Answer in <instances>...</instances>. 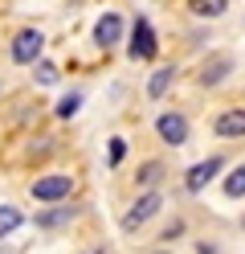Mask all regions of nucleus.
I'll use <instances>...</instances> for the list:
<instances>
[{
  "instance_id": "f257e3e1",
  "label": "nucleus",
  "mask_w": 245,
  "mask_h": 254,
  "mask_svg": "<svg viewBox=\"0 0 245 254\" xmlns=\"http://www.w3.org/2000/svg\"><path fill=\"white\" fill-rule=\"evenodd\" d=\"M29 193H33V201H41V205L65 201L74 193V177H70V172H49V177H37L29 185Z\"/></svg>"
},
{
  "instance_id": "f03ea898",
  "label": "nucleus",
  "mask_w": 245,
  "mask_h": 254,
  "mask_svg": "<svg viewBox=\"0 0 245 254\" xmlns=\"http://www.w3.org/2000/svg\"><path fill=\"white\" fill-rule=\"evenodd\" d=\"M155 50H159L155 29H151V21H147V17H139L135 29H131V41H127V58H131V62H151Z\"/></svg>"
},
{
  "instance_id": "7ed1b4c3",
  "label": "nucleus",
  "mask_w": 245,
  "mask_h": 254,
  "mask_svg": "<svg viewBox=\"0 0 245 254\" xmlns=\"http://www.w3.org/2000/svg\"><path fill=\"white\" fill-rule=\"evenodd\" d=\"M41 45H45L41 29H21V33L12 37V45H8V58L16 66H33V62L41 58Z\"/></svg>"
},
{
  "instance_id": "20e7f679",
  "label": "nucleus",
  "mask_w": 245,
  "mask_h": 254,
  "mask_svg": "<svg viewBox=\"0 0 245 254\" xmlns=\"http://www.w3.org/2000/svg\"><path fill=\"white\" fill-rule=\"evenodd\" d=\"M159 205H163V197L155 193V189H147V193H143V197H139V201L123 213V230H127V234H135L143 221H151V217L159 213Z\"/></svg>"
},
{
  "instance_id": "39448f33",
  "label": "nucleus",
  "mask_w": 245,
  "mask_h": 254,
  "mask_svg": "<svg viewBox=\"0 0 245 254\" xmlns=\"http://www.w3.org/2000/svg\"><path fill=\"white\" fill-rule=\"evenodd\" d=\"M155 131H159L163 144H172V148L188 144V119H184V115H176V111H163V115L155 119Z\"/></svg>"
},
{
  "instance_id": "423d86ee",
  "label": "nucleus",
  "mask_w": 245,
  "mask_h": 254,
  "mask_svg": "<svg viewBox=\"0 0 245 254\" xmlns=\"http://www.w3.org/2000/svg\"><path fill=\"white\" fill-rule=\"evenodd\" d=\"M225 168V160L221 156H208V160H200V164H192L188 168V177H184V185H188V193H200V189L217 177V172Z\"/></svg>"
},
{
  "instance_id": "0eeeda50",
  "label": "nucleus",
  "mask_w": 245,
  "mask_h": 254,
  "mask_svg": "<svg viewBox=\"0 0 245 254\" xmlns=\"http://www.w3.org/2000/svg\"><path fill=\"white\" fill-rule=\"evenodd\" d=\"M212 131L221 139H241L245 135V107H233V111H221L217 123H212Z\"/></svg>"
},
{
  "instance_id": "6e6552de",
  "label": "nucleus",
  "mask_w": 245,
  "mask_h": 254,
  "mask_svg": "<svg viewBox=\"0 0 245 254\" xmlns=\"http://www.w3.org/2000/svg\"><path fill=\"white\" fill-rule=\"evenodd\" d=\"M94 41L102 45V50H110V45L123 41V17H119V12H106V17L94 25Z\"/></svg>"
},
{
  "instance_id": "1a4fd4ad",
  "label": "nucleus",
  "mask_w": 245,
  "mask_h": 254,
  "mask_svg": "<svg viewBox=\"0 0 245 254\" xmlns=\"http://www.w3.org/2000/svg\"><path fill=\"white\" fill-rule=\"evenodd\" d=\"M74 205H65V201H53V205H49V209H41L37 217H33V221H37V230H57V226H65V221H74Z\"/></svg>"
},
{
  "instance_id": "9d476101",
  "label": "nucleus",
  "mask_w": 245,
  "mask_h": 254,
  "mask_svg": "<svg viewBox=\"0 0 245 254\" xmlns=\"http://www.w3.org/2000/svg\"><path fill=\"white\" fill-rule=\"evenodd\" d=\"M229 70H233V58H225V54H212L204 66H200V86H217L229 78Z\"/></svg>"
},
{
  "instance_id": "9b49d317",
  "label": "nucleus",
  "mask_w": 245,
  "mask_h": 254,
  "mask_svg": "<svg viewBox=\"0 0 245 254\" xmlns=\"http://www.w3.org/2000/svg\"><path fill=\"white\" fill-rule=\"evenodd\" d=\"M25 226V209L21 205H0V242H4L8 234H16Z\"/></svg>"
},
{
  "instance_id": "f8f14e48",
  "label": "nucleus",
  "mask_w": 245,
  "mask_h": 254,
  "mask_svg": "<svg viewBox=\"0 0 245 254\" xmlns=\"http://www.w3.org/2000/svg\"><path fill=\"white\" fill-rule=\"evenodd\" d=\"M229 8V0H188V12H192V17H221V12Z\"/></svg>"
},
{
  "instance_id": "ddd939ff",
  "label": "nucleus",
  "mask_w": 245,
  "mask_h": 254,
  "mask_svg": "<svg viewBox=\"0 0 245 254\" xmlns=\"http://www.w3.org/2000/svg\"><path fill=\"white\" fill-rule=\"evenodd\" d=\"M172 66H159L155 74H151V82H147V94H151V99H163V94H168V86H172Z\"/></svg>"
},
{
  "instance_id": "4468645a",
  "label": "nucleus",
  "mask_w": 245,
  "mask_h": 254,
  "mask_svg": "<svg viewBox=\"0 0 245 254\" xmlns=\"http://www.w3.org/2000/svg\"><path fill=\"white\" fill-rule=\"evenodd\" d=\"M135 181H139L143 189H155V185L163 181V164H159V160H147V164L135 172Z\"/></svg>"
},
{
  "instance_id": "2eb2a0df",
  "label": "nucleus",
  "mask_w": 245,
  "mask_h": 254,
  "mask_svg": "<svg viewBox=\"0 0 245 254\" xmlns=\"http://www.w3.org/2000/svg\"><path fill=\"white\" fill-rule=\"evenodd\" d=\"M53 111H57V119H74L78 111H82V94H78V90H70V94H61Z\"/></svg>"
},
{
  "instance_id": "dca6fc26",
  "label": "nucleus",
  "mask_w": 245,
  "mask_h": 254,
  "mask_svg": "<svg viewBox=\"0 0 245 254\" xmlns=\"http://www.w3.org/2000/svg\"><path fill=\"white\" fill-rule=\"evenodd\" d=\"M33 82H37V86H53L57 82V66H53V62H33Z\"/></svg>"
},
{
  "instance_id": "f3484780",
  "label": "nucleus",
  "mask_w": 245,
  "mask_h": 254,
  "mask_svg": "<svg viewBox=\"0 0 245 254\" xmlns=\"http://www.w3.org/2000/svg\"><path fill=\"white\" fill-rule=\"evenodd\" d=\"M225 193H229V197H245V164H237V168L225 177Z\"/></svg>"
},
{
  "instance_id": "a211bd4d",
  "label": "nucleus",
  "mask_w": 245,
  "mask_h": 254,
  "mask_svg": "<svg viewBox=\"0 0 245 254\" xmlns=\"http://www.w3.org/2000/svg\"><path fill=\"white\" fill-rule=\"evenodd\" d=\"M123 156H127V139H123V135H114V139H110V168H119V164H123Z\"/></svg>"
},
{
  "instance_id": "6ab92c4d",
  "label": "nucleus",
  "mask_w": 245,
  "mask_h": 254,
  "mask_svg": "<svg viewBox=\"0 0 245 254\" xmlns=\"http://www.w3.org/2000/svg\"><path fill=\"white\" fill-rule=\"evenodd\" d=\"M151 254H172V250H168V246H159V250H151Z\"/></svg>"
},
{
  "instance_id": "aec40b11",
  "label": "nucleus",
  "mask_w": 245,
  "mask_h": 254,
  "mask_svg": "<svg viewBox=\"0 0 245 254\" xmlns=\"http://www.w3.org/2000/svg\"><path fill=\"white\" fill-rule=\"evenodd\" d=\"M86 254H106V250H102V246H94V250H86Z\"/></svg>"
}]
</instances>
